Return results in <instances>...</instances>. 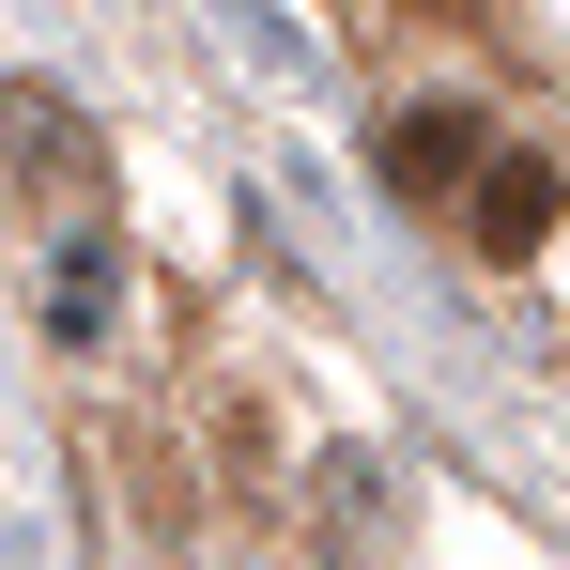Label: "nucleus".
<instances>
[{
    "mask_svg": "<svg viewBox=\"0 0 570 570\" xmlns=\"http://www.w3.org/2000/svg\"><path fill=\"white\" fill-rule=\"evenodd\" d=\"M463 232L493 247V263H524V247L556 232V170H540V155H493V170H478V200H463Z\"/></svg>",
    "mask_w": 570,
    "mask_h": 570,
    "instance_id": "f257e3e1",
    "label": "nucleus"
},
{
    "mask_svg": "<svg viewBox=\"0 0 570 570\" xmlns=\"http://www.w3.org/2000/svg\"><path fill=\"white\" fill-rule=\"evenodd\" d=\"M0 155H16V186H31V200L62 186V170H94V139L62 124V94H31V78L0 94Z\"/></svg>",
    "mask_w": 570,
    "mask_h": 570,
    "instance_id": "f03ea898",
    "label": "nucleus"
},
{
    "mask_svg": "<svg viewBox=\"0 0 570 570\" xmlns=\"http://www.w3.org/2000/svg\"><path fill=\"white\" fill-rule=\"evenodd\" d=\"M385 170H401L416 200H432V186H463V170H478V124H463V108H416V124L385 139Z\"/></svg>",
    "mask_w": 570,
    "mask_h": 570,
    "instance_id": "7ed1b4c3",
    "label": "nucleus"
},
{
    "mask_svg": "<svg viewBox=\"0 0 570 570\" xmlns=\"http://www.w3.org/2000/svg\"><path fill=\"white\" fill-rule=\"evenodd\" d=\"M108 308H124V263H108V247H62V278H47V324H62V340H108Z\"/></svg>",
    "mask_w": 570,
    "mask_h": 570,
    "instance_id": "20e7f679",
    "label": "nucleus"
}]
</instances>
